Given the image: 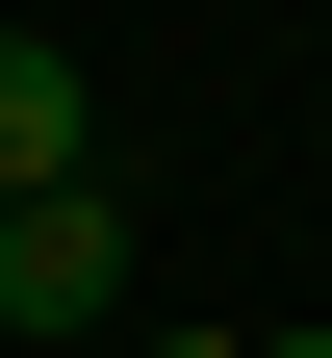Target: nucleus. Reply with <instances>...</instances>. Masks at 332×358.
<instances>
[{
  "label": "nucleus",
  "mask_w": 332,
  "mask_h": 358,
  "mask_svg": "<svg viewBox=\"0 0 332 358\" xmlns=\"http://www.w3.org/2000/svg\"><path fill=\"white\" fill-rule=\"evenodd\" d=\"M103 307H128V205H103V179L0 205V333H103Z\"/></svg>",
  "instance_id": "1"
},
{
  "label": "nucleus",
  "mask_w": 332,
  "mask_h": 358,
  "mask_svg": "<svg viewBox=\"0 0 332 358\" xmlns=\"http://www.w3.org/2000/svg\"><path fill=\"white\" fill-rule=\"evenodd\" d=\"M128 358H256V333H128Z\"/></svg>",
  "instance_id": "3"
},
{
  "label": "nucleus",
  "mask_w": 332,
  "mask_h": 358,
  "mask_svg": "<svg viewBox=\"0 0 332 358\" xmlns=\"http://www.w3.org/2000/svg\"><path fill=\"white\" fill-rule=\"evenodd\" d=\"M77 154H103V103H77V52H52V26H0V205H52Z\"/></svg>",
  "instance_id": "2"
}]
</instances>
